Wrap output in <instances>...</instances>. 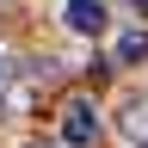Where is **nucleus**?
<instances>
[{
	"label": "nucleus",
	"mask_w": 148,
	"mask_h": 148,
	"mask_svg": "<svg viewBox=\"0 0 148 148\" xmlns=\"http://www.w3.org/2000/svg\"><path fill=\"white\" fill-rule=\"evenodd\" d=\"M117 62L130 68V62H148V31H123L117 37Z\"/></svg>",
	"instance_id": "obj_4"
},
{
	"label": "nucleus",
	"mask_w": 148,
	"mask_h": 148,
	"mask_svg": "<svg viewBox=\"0 0 148 148\" xmlns=\"http://www.w3.org/2000/svg\"><path fill=\"white\" fill-rule=\"evenodd\" d=\"M0 92H6V62H0Z\"/></svg>",
	"instance_id": "obj_5"
},
{
	"label": "nucleus",
	"mask_w": 148,
	"mask_h": 148,
	"mask_svg": "<svg viewBox=\"0 0 148 148\" xmlns=\"http://www.w3.org/2000/svg\"><path fill=\"white\" fill-rule=\"evenodd\" d=\"M136 6H148V0H136Z\"/></svg>",
	"instance_id": "obj_6"
},
{
	"label": "nucleus",
	"mask_w": 148,
	"mask_h": 148,
	"mask_svg": "<svg viewBox=\"0 0 148 148\" xmlns=\"http://www.w3.org/2000/svg\"><path fill=\"white\" fill-rule=\"evenodd\" d=\"M62 25L74 37H99L111 25V18H105V0H68V6H62Z\"/></svg>",
	"instance_id": "obj_2"
},
{
	"label": "nucleus",
	"mask_w": 148,
	"mask_h": 148,
	"mask_svg": "<svg viewBox=\"0 0 148 148\" xmlns=\"http://www.w3.org/2000/svg\"><path fill=\"white\" fill-rule=\"evenodd\" d=\"M62 136H68V148H92V136H99V105L86 92L62 105Z\"/></svg>",
	"instance_id": "obj_1"
},
{
	"label": "nucleus",
	"mask_w": 148,
	"mask_h": 148,
	"mask_svg": "<svg viewBox=\"0 0 148 148\" xmlns=\"http://www.w3.org/2000/svg\"><path fill=\"white\" fill-rule=\"evenodd\" d=\"M123 136L136 142V148H148V99H130L123 105Z\"/></svg>",
	"instance_id": "obj_3"
}]
</instances>
